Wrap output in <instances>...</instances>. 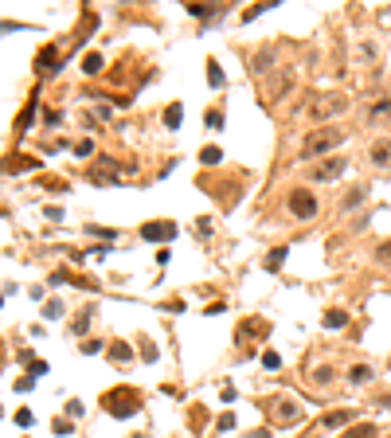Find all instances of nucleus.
I'll list each match as a JSON object with an SVG mask.
<instances>
[{
	"instance_id": "c756f323",
	"label": "nucleus",
	"mask_w": 391,
	"mask_h": 438,
	"mask_svg": "<svg viewBox=\"0 0 391 438\" xmlns=\"http://www.w3.org/2000/svg\"><path fill=\"white\" fill-rule=\"evenodd\" d=\"M102 348H110V344H106V341H98V337H94V341H86V344H82V352H86V356H98Z\"/></svg>"
},
{
	"instance_id": "2eb2a0df",
	"label": "nucleus",
	"mask_w": 391,
	"mask_h": 438,
	"mask_svg": "<svg viewBox=\"0 0 391 438\" xmlns=\"http://www.w3.org/2000/svg\"><path fill=\"white\" fill-rule=\"evenodd\" d=\"M55 59H59V51H55V47H43V51H40V59H36V70H40L43 79H47V75H55Z\"/></svg>"
},
{
	"instance_id": "20e7f679",
	"label": "nucleus",
	"mask_w": 391,
	"mask_h": 438,
	"mask_svg": "<svg viewBox=\"0 0 391 438\" xmlns=\"http://www.w3.org/2000/svg\"><path fill=\"white\" fill-rule=\"evenodd\" d=\"M349 172V157H325V161H317L310 168V180L313 184H333V180H340Z\"/></svg>"
},
{
	"instance_id": "f3484780",
	"label": "nucleus",
	"mask_w": 391,
	"mask_h": 438,
	"mask_svg": "<svg viewBox=\"0 0 391 438\" xmlns=\"http://www.w3.org/2000/svg\"><path fill=\"white\" fill-rule=\"evenodd\" d=\"M290 90H294V75H290V70L270 82V98H282V94H290Z\"/></svg>"
},
{
	"instance_id": "39448f33",
	"label": "nucleus",
	"mask_w": 391,
	"mask_h": 438,
	"mask_svg": "<svg viewBox=\"0 0 391 438\" xmlns=\"http://www.w3.org/2000/svg\"><path fill=\"white\" fill-rule=\"evenodd\" d=\"M270 415H274V423L278 426L301 423V407H297L294 399H274V403H270Z\"/></svg>"
},
{
	"instance_id": "6ab92c4d",
	"label": "nucleus",
	"mask_w": 391,
	"mask_h": 438,
	"mask_svg": "<svg viewBox=\"0 0 391 438\" xmlns=\"http://www.w3.org/2000/svg\"><path fill=\"white\" fill-rule=\"evenodd\" d=\"M321 325L325 328H344V325H349V309H329Z\"/></svg>"
},
{
	"instance_id": "2f4dec72",
	"label": "nucleus",
	"mask_w": 391,
	"mask_h": 438,
	"mask_svg": "<svg viewBox=\"0 0 391 438\" xmlns=\"http://www.w3.org/2000/svg\"><path fill=\"white\" fill-rule=\"evenodd\" d=\"M207 125H212V129H223V114H219V110H207Z\"/></svg>"
},
{
	"instance_id": "f03ea898",
	"label": "nucleus",
	"mask_w": 391,
	"mask_h": 438,
	"mask_svg": "<svg viewBox=\"0 0 391 438\" xmlns=\"http://www.w3.org/2000/svg\"><path fill=\"white\" fill-rule=\"evenodd\" d=\"M349 110H352V98L333 90V94H317L313 98L310 102V118L313 122H329V118H340V114H349Z\"/></svg>"
},
{
	"instance_id": "9b49d317",
	"label": "nucleus",
	"mask_w": 391,
	"mask_h": 438,
	"mask_svg": "<svg viewBox=\"0 0 391 438\" xmlns=\"http://www.w3.org/2000/svg\"><path fill=\"white\" fill-rule=\"evenodd\" d=\"M364 204H368V188H364V184H356L349 196H340V211H344V216L356 211V207H364Z\"/></svg>"
},
{
	"instance_id": "58836bf2",
	"label": "nucleus",
	"mask_w": 391,
	"mask_h": 438,
	"mask_svg": "<svg viewBox=\"0 0 391 438\" xmlns=\"http://www.w3.org/2000/svg\"><path fill=\"white\" fill-rule=\"evenodd\" d=\"M388 438H391V435H388Z\"/></svg>"
},
{
	"instance_id": "6e6552de",
	"label": "nucleus",
	"mask_w": 391,
	"mask_h": 438,
	"mask_svg": "<svg viewBox=\"0 0 391 438\" xmlns=\"http://www.w3.org/2000/svg\"><path fill=\"white\" fill-rule=\"evenodd\" d=\"M337 364H313L310 368V383L313 387H321V391H329V387H333V383H337Z\"/></svg>"
},
{
	"instance_id": "dca6fc26",
	"label": "nucleus",
	"mask_w": 391,
	"mask_h": 438,
	"mask_svg": "<svg viewBox=\"0 0 391 438\" xmlns=\"http://www.w3.org/2000/svg\"><path fill=\"white\" fill-rule=\"evenodd\" d=\"M349 423H352V411H329V415L321 419V426H329V430H337V426L349 430Z\"/></svg>"
},
{
	"instance_id": "412c9836",
	"label": "nucleus",
	"mask_w": 391,
	"mask_h": 438,
	"mask_svg": "<svg viewBox=\"0 0 391 438\" xmlns=\"http://www.w3.org/2000/svg\"><path fill=\"white\" fill-rule=\"evenodd\" d=\"M344 438H376V423H356L344 430Z\"/></svg>"
},
{
	"instance_id": "f704fd0d",
	"label": "nucleus",
	"mask_w": 391,
	"mask_h": 438,
	"mask_svg": "<svg viewBox=\"0 0 391 438\" xmlns=\"http://www.w3.org/2000/svg\"><path fill=\"white\" fill-rule=\"evenodd\" d=\"M43 122H47V125H51V129H55V125L63 122V114H59V110H47V118H43Z\"/></svg>"
},
{
	"instance_id": "b1692460",
	"label": "nucleus",
	"mask_w": 391,
	"mask_h": 438,
	"mask_svg": "<svg viewBox=\"0 0 391 438\" xmlns=\"http://www.w3.org/2000/svg\"><path fill=\"white\" fill-rule=\"evenodd\" d=\"M180 114H184V106H180V102H173V106L164 110V125H168V129H176V125H180Z\"/></svg>"
},
{
	"instance_id": "bb28decb",
	"label": "nucleus",
	"mask_w": 391,
	"mask_h": 438,
	"mask_svg": "<svg viewBox=\"0 0 391 438\" xmlns=\"http://www.w3.org/2000/svg\"><path fill=\"white\" fill-rule=\"evenodd\" d=\"M82 70H86V75H98V70H102V55L90 51L86 59H82Z\"/></svg>"
},
{
	"instance_id": "72a5a7b5",
	"label": "nucleus",
	"mask_w": 391,
	"mask_h": 438,
	"mask_svg": "<svg viewBox=\"0 0 391 438\" xmlns=\"http://www.w3.org/2000/svg\"><path fill=\"white\" fill-rule=\"evenodd\" d=\"M262 364H266V368H278V364H282V356H278V352H266V356H262Z\"/></svg>"
},
{
	"instance_id": "a878e982",
	"label": "nucleus",
	"mask_w": 391,
	"mask_h": 438,
	"mask_svg": "<svg viewBox=\"0 0 391 438\" xmlns=\"http://www.w3.org/2000/svg\"><path fill=\"white\" fill-rule=\"evenodd\" d=\"M286 255H290L286 246H274V250H270V259H266V270H278V266L286 262Z\"/></svg>"
},
{
	"instance_id": "f257e3e1",
	"label": "nucleus",
	"mask_w": 391,
	"mask_h": 438,
	"mask_svg": "<svg viewBox=\"0 0 391 438\" xmlns=\"http://www.w3.org/2000/svg\"><path fill=\"white\" fill-rule=\"evenodd\" d=\"M344 137H349V129H340V125H325V129H313L310 137H305V145H301V161H317V157H325V153H333L337 145H344Z\"/></svg>"
},
{
	"instance_id": "7ed1b4c3",
	"label": "nucleus",
	"mask_w": 391,
	"mask_h": 438,
	"mask_svg": "<svg viewBox=\"0 0 391 438\" xmlns=\"http://www.w3.org/2000/svg\"><path fill=\"white\" fill-rule=\"evenodd\" d=\"M286 211L294 219H313L317 211H321V204H317V196H313L310 188H294L290 196H286Z\"/></svg>"
},
{
	"instance_id": "393cba45",
	"label": "nucleus",
	"mask_w": 391,
	"mask_h": 438,
	"mask_svg": "<svg viewBox=\"0 0 391 438\" xmlns=\"http://www.w3.org/2000/svg\"><path fill=\"white\" fill-rule=\"evenodd\" d=\"M90 317H94V313H90V309H86V313H79V317H75V321H71V333H75V337H82V333L90 328Z\"/></svg>"
},
{
	"instance_id": "0eeeda50",
	"label": "nucleus",
	"mask_w": 391,
	"mask_h": 438,
	"mask_svg": "<svg viewBox=\"0 0 391 438\" xmlns=\"http://www.w3.org/2000/svg\"><path fill=\"white\" fill-rule=\"evenodd\" d=\"M368 161L388 172V168H391V137H376V141L368 145Z\"/></svg>"
},
{
	"instance_id": "4468645a",
	"label": "nucleus",
	"mask_w": 391,
	"mask_h": 438,
	"mask_svg": "<svg viewBox=\"0 0 391 438\" xmlns=\"http://www.w3.org/2000/svg\"><path fill=\"white\" fill-rule=\"evenodd\" d=\"M188 8V16H200V20H207V16H223V4H207V0H196V4H184Z\"/></svg>"
},
{
	"instance_id": "f8f14e48",
	"label": "nucleus",
	"mask_w": 391,
	"mask_h": 438,
	"mask_svg": "<svg viewBox=\"0 0 391 438\" xmlns=\"http://www.w3.org/2000/svg\"><path fill=\"white\" fill-rule=\"evenodd\" d=\"M141 235H145V239H153V243H157V239H173V235H176V223H145V227H141Z\"/></svg>"
},
{
	"instance_id": "c85d7f7f",
	"label": "nucleus",
	"mask_w": 391,
	"mask_h": 438,
	"mask_svg": "<svg viewBox=\"0 0 391 438\" xmlns=\"http://www.w3.org/2000/svg\"><path fill=\"white\" fill-rule=\"evenodd\" d=\"M207 82H212V86H223V70H219L216 59H207Z\"/></svg>"
},
{
	"instance_id": "a211bd4d",
	"label": "nucleus",
	"mask_w": 391,
	"mask_h": 438,
	"mask_svg": "<svg viewBox=\"0 0 391 438\" xmlns=\"http://www.w3.org/2000/svg\"><path fill=\"white\" fill-rule=\"evenodd\" d=\"M110 360H114V364H129V360H134V348L125 341H114L110 344Z\"/></svg>"
},
{
	"instance_id": "4be33fe9",
	"label": "nucleus",
	"mask_w": 391,
	"mask_h": 438,
	"mask_svg": "<svg viewBox=\"0 0 391 438\" xmlns=\"http://www.w3.org/2000/svg\"><path fill=\"white\" fill-rule=\"evenodd\" d=\"M4 168H8V172H24V168H40V161H36V157H12Z\"/></svg>"
},
{
	"instance_id": "5701e85b",
	"label": "nucleus",
	"mask_w": 391,
	"mask_h": 438,
	"mask_svg": "<svg viewBox=\"0 0 391 438\" xmlns=\"http://www.w3.org/2000/svg\"><path fill=\"white\" fill-rule=\"evenodd\" d=\"M372 259H376V266L391 270V239H388V243H379V246H376V255H372Z\"/></svg>"
},
{
	"instance_id": "aec40b11",
	"label": "nucleus",
	"mask_w": 391,
	"mask_h": 438,
	"mask_svg": "<svg viewBox=\"0 0 391 438\" xmlns=\"http://www.w3.org/2000/svg\"><path fill=\"white\" fill-rule=\"evenodd\" d=\"M383 118H391V98H379L376 106L368 110V122H383Z\"/></svg>"
},
{
	"instance_id": "1a4fd4ad",
	"label": "nucleus",
	"mask_w": 391,
	"mask_h": 438,
	"mask_svg": "<svg viewBox=\"0 0 391 438\" xmlns=\"http://www.w3.org/2000/svg\"><path fill=\"white\" fill-rule=\"evenodd\" d=\"M344 380H349L352 387H368V383L376 380V368H372V364H352V368L344 372Z\"/></svg>"
},
{
	"instance_id": "9d476101",
	"label": "nucleus",
	"mask_w": 391,
	"mask_h": 438,
	"mask_svg": "<svg viewBox=\"0 0 391 438\" xmlns=\"http://www.w3.org/2000/svg\"><path fill=\"white\" fill-rule=\"evenodd\" d=\"M274 59H278V47H262L258 55H251V75H266L274 67Z\"/></svg>"
},
{
	"instance_id": "ddd939ff",
	"label": "nucleus",
	"mask_w": 391,
	"mask_h": 438,
	"mask_svg": "<svg viewBox=\"0 0 391 438\" xmlns=\"http://www.w3.org/2000/svg\"><path fill=\"white\" fill-rule=\"evenodd\" d=\"M356 59H360L364 67L379 63V43H376V40H360V47H356Z\"/></svg>"
},
{
	"instance_id": "4c0bfd02",
	"label": "nucleus",
	"mask_w": 391,
	"mask_h": 438,
	"mask_svg": "<svg viewBox=\"0 0 391 438\" xmlns=\"http://www.w3.org/2000/svg\"><path fill=\"white\" fill-rule=\"evenodd\" d=\"M235 426V415H219V430H231Z\"/></svg>"
},
{
	"instance_id": "e433bc0d",
	"label": "nucleus",
	"mask_w": 391,
	"mask_h": 438,
	"mask_svg": "<svg viewBox=\"0 0 391 438\" xmlns=\"http://www.w3.org/2000/svg\"><path fill=\"white\" fill-rule=\"evenodd\" d=\"M16 423H20V426H31V411H16Z\"/></svg>"
},
{
	"instance_id": "473e14b6",
	"label": "nucleus",
	"mask_w": 391,
	"mask_h": 438,
	"mask_svg": "<svg viewBox=\"0 0 391 438\" xmlns=\"http://www.w3.org/2000/svg\"><path fill=\"white\" fill-rule=\"evenodd\" d=\"M75 153H79V157H90V153H94V141H79V145H75Z\"/></svg>"
},
{
	"instance_id": "c9c22d12",
	"label": "nucleus",
	"mask_w": 391,
	"mask_h": 438,
	"mask_svg": "<svg viewBox=\"0 0 391 438\" xmlns=\"http://www.w3.org/2000/svg\"><path fill=\"white\" fill-rule=\"evenodd\" d=\"M67 415H71V419H79V415H82V403H79V399H71V403H67Z\"/></svg>"
},
{
	"instance_id": "423d86ee",
	"label": "nucleus",
	"mask_w": 391,
	"mask_h": 438,
	"mask_svg": "<svg viewBox=\"0 0 391 438\" xmlns=\"http://www.w3.org/2000/svg\"><path fill=\"white\" fill-rule=\"evenodd\" d=\"M137 403H141V399H137L134 391H129V396H125V391H114V396H106V407H114L110 415H118V419H125V415H137Z\"/></svg>"
},
{
	"instance_id": "7c9ffc66",
	"label": "nucleus",
	"mask_w": 391,
	"mask_h": 438,
	"mask_svg": "<svg viewBox=\"0 0 391 438\" xmlns=\"http://www.w3.org/2000/svg\"><path fill=\"white\" fill-rule=\"evenodd\" d=\"M59 313H63V301L59 298H51L47 305H43V317H59Z\"/></svg>"
},
{
	"instance_id": "cd10ccee",
	"label": "nucleus",
	"mask_w": 391,
	"mask_h": 438,
	"mask_svg": "<svg viewBox=\"0 0 391 438\" xmlns=\"http://www.w3.org/2000/svg\"><path fill=\"white\" fill-rule=\"evenodd\" d=\"M200 161L207 164V168H212V164H219V161H223V149H216V145H207V149L200 153Z\"/></svg>"
}]
</instances>
